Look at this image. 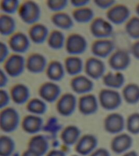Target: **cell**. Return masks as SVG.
<instances>
[{
  "label": "cell",
  "mask_w": 139,
  "mask_h": 156,
  "mask_svg": "<svg viewBox=\"0 0 139 156\" xmlns=\"http://www.w3.org/2000/svg\"><path fill=\"white\" fill-rule=\"evenodd\" d=\"M51 21L54 26L62 30H70L73 26V19L65 12H57L51 17Z\"/></svg>",
  "instance_id": "4316f807"
},
{
  "label": "cell",
  "mask_w": 139,
  "mask_h": 156,
  "mask_svg": "<svg viewBox=\"0 0 139 156\" xmlns=\"http://www.w3.org/2000/svg\"><path fill=\"white\" fill-rule=\"evenodd\" d=\"M115 48V43L112 40L99 39L93 43L91 46V52L96 57L105 58L111 55Z\"/></svg>",
  "instance_id": "4fadbf2b"
},
{
  "label": "cell",
  "mask_w": 139,
  "mask_h": 156,
  "mask_svg": "<svg viewBox=\"0 0 139 156\" xmlns=\"http://www.w3.org/2000/svg\"><path fill=\"white\" fill-rule=\"evenodd\" d=\"M20 18L27 25H32L39 20L41 10L39 5L32 1H26L22 4L18 9Z\"/></svg>",
  "instance_id": "7a4b0ae2"
},
{
  "label": "cell",
  "mask_w": 139,
  "mask_h": 156,
  "mask_svg": "<svg viewBox=\"0 0 139 156\" xmlns=\"http://www.w3.org/2000/svg\"><path fill=\"white\" fill-rule=\"evenodd\" d=\"M48 107L46 103L39 98H34L29 101L27 105V110L34 115H43L46 113Z\"/></svg>",
  "instance_id": "836d02e7"
},
{
  "label": "cell",
  "mask_w": 139,
  "mask_h": 156,
  "mask_svg": "<svg viewBox=\"0 0 139 156\" xmlns=\"http://www.w3.org/2000/svg\"><path fill=\"white\" fill-rule=\"evenodd\" d=\"M90 156H110V153L107 149L101 148L93 151Z\"/></svg>",
  "instance_id": "bcb514c9"
},
{
  "label": "cell",
  "mask_w": 139,
  "mask_h": 156,
  "mask_svg": "<svg viewBox=\"0 0 139 156\" xmlns=\"http://www.w3.org/2000/svg\"><path fill=\"white\" fill-rule=\"evenodd\" d=\"M87 42L85 37L79 34H70L67 39L66 50L72 55H81L87 49Z\"/></svg>",
  "instance_id": "8992f818"
},
{
  "label": "cell",
  "mask_w": 139,
  "mask_h": 156,
  "mask_svg": "<svg viewBox=\"0 0 139 156\" xmlns=\"http://www.w3.org/2000/svg\"><path fill=\"white\" fill-rule=\"evenodd\" d=\"M18 0H3L1 2V9L6 15L15 14L20 9Z\"/></svg>",
  "instance_id": "d590c367"
},
{
  "label": "cell",
  "mask_w": 139,
  "mask_h": 156,
  "mask_svg": "<svg viewBox=\"0 0 139 156\" xmlns=\"http://www.w3.org/2000/svg\"><path fill=\"white\" fill-rule=\"evenodd\" d=\"M64 34L59 30H53L48 38V44L53 50H61L64 45Z\"/></svg>",
  "instance_id": "1f68e13d"
},
{
  "label": "cell",
  "mask_w": 139,
  "mask_h": 156,
  "mask_svg": "<svg viewBox=\"0 0 139 156\" xmlns=\"http://www.w3.org/2000/svg\"><path fill=\"white\" fill-rule=\"evenodd\" d=\"M43 120L39 115H30L24 118L22 122V128L26 133L35 134L43 130Z\"/></svg>",
  "instance_id": "ac0fdd59"
},
{
  "label": "cell",
  "mask_w": 139,
  "mask_h": 156,
  "mask_svg": "<svg viewBox=\"0 0 139 156\" xmlns=\"http://www.w3.org/2000/svg\"><path fill=\"white\" fill-rule=\"evenodd\" d=\"M78 108L83 115H91L95 114L98 109L96 96L93 94H87L81 97L79 100Z\"/></svg>",
  "instance_id": "9a60e30c"
},
{
  "label": "cell",
  "mask_w": 139,
  "mask_h": 156,
  "mask_svg": "<svg viewBox=\"0 0 139 156\" xmlns=\"http://www.w3.org/2000/svg\"><path fill=\"white\" fill-rule=\"evenodd\" d=\"M65 66L68 75L74 76L82 72L84 68V63L80 57L71 56L65 59Z\"/></svg>",
  "instance_id": "83f0119b"
},
{
  "label": "cell",
  "mask_w": 139,
  "mask_h": 156,
  "mask_svg": "<svg viewBox=\"0 0 139 156\" xmlns=\"http://www.w3.org/2000/svg\"><path fill=\"white\" fill-rule=\"evenodd\" d=\"M62 126L59 123V121L55 117H51L48 119L46 125L44 126L43 130L45 132L51 134H56L61 130Z\"/></svg>",
  "instance_id": "74e56055"
},
{
  "label": "cell",
  "mask_w": 139,
  "mask_h": 156,
  "mask_svg": "<svg viewBox=\"0 0 139 156\" xmlns=\"http://www.w3.org/2000/svg\"><path fill=\"white\" fill-rule=\"evenodd\" d=\"M98 145V140L95 136L92 134H86L79 139L76 144L75 150L80 156H87L95 151Z\"/></svg>",
  "instance_id": "30bf717a"
},
{
  "label": "cell",
  "mask_w": 139,
  "mask_h": 156,
  "mask_svg": "<svg viewBox=\"0 0 139 156\" xmlns=\"http://www.w3.org/2000/svg\"><path fill=\"white\" fill-rule=\"evenodd\" d=\"M9 49L5 43L1 42L0 43V62L1 63L5 62L9 55Z\"/></svg>",
  "instance_id": "b9f144b4"
},
{
  "label": "cell",
  "mask_w": 139,
  "mask_h": 156,
  "mask_svg": "<svg viewBox=\"0 0 139 156\" xmlns=\"http://www.w3.org/2000/svg\"><path fill=\"white\" fill-rule=\"evenodd\" d=\"M100 105L107 111L116 110L122 104V98L117 91L112 89H102L98 95Z\"/></svg>",
  "instance_id": "3957f363"
},
{
  "label": "cell",
  "mask_w": 139,
  "mask_h": 156,
  "mask_svg": "<svg viewBox=\"0 0 139 156\" xmlns=\"http://www.w3.org/2000/svg\"><path fill=\"white\" fill-rule=\"evenodd\" d=\"M90 30L93 37L100 39L111 37L114 33L112 25L103 18L98 17L93 20Z\"/></svg>",
  "instance_id": "5b68a950"
},
{
  "label": "cell",
  "mask_w": 139,
  "mask_h": 156,
  "mask_svg": "<svg viewBox=\"0 0 139 156\" xmlns=\"http://www.w3.org/2000/svg\"><path fill=\"white\" fill-rule=\"evenodd\" d=\"M15 143L11 137L2 135L0 137V156H11L15 149Z\"/></svg>",
  "instance_id": "d6a6232c"
},
{
  "label": "cell",
  "mask_w": 139,
  "mask_h": 156,
  "mask_svg": "<svg viewBox=\"0 0 139 156\" xmlns=\"http://www.w3.org/2000/svg\"><path fill=\"white\" fill-rule=\"evenodd\" d=\"M133 140L127 134H121L117 135L111 142L112 151L116 154H120L127 152L132 146Z\"/></svg>",
  "instance_id": "d6986e66"
},
{
  "label": "cell",
  "mask_w": 139,
  "mask_h": 156,
  "mask_svg": "<svg viewBox=\"0 0 139 156\" xmlns=\"http://www.w3.org/2000/svg\"><path fill=\"white\" fill-rule=\"evenodd\" d=\"M131 53L136 59L139 60V40L132 44L131 48Z\"/></svg>",
  "instance_id": "ee69618b"
},
{
  "label": "cell",
  "mask_w": 139,
  "mask_h": 156,
  "mask_svg": "<svg viewBox=\"0 0 139 156\" xmlns=\"http://www.w3.org/2000/svg\"><path fill=\"white\" fill-rule=\"evenodd\" d=\"M130 14V9L127 6L118 4L113 6L107 11L106 17L112 23L121 25L128 20Z\"/></svg>",
  "instance_id": "9c48e42d"
},
{
  "label": "cell",
  "mask_w": 139,
  "mask_h": 156,
  "mask_svg": "<svg viewBox=\"0 0 139 156\" xmlns=\"http://www.w3.org/2000/svg\"><path fill=\"white\" fill-rule=\"evenodd\" d=\"M22 156H41L39 154L31 151L30 149H28L23 153Z\"/></svg>",
  "instance_id": "c3c4849f"
},
{
  "label": "cell",
  "mask_w": 139,
  "mask_h": 156,
  "mask_svg": "<svg viewBox=\"0 0 139 156\" xmlns=\"http://www.w3.org/2000/svg\"><path fill=\"white\" fill-rule=\"evenodd\" d=\"M106 71L104 62L100 59L91 57L87 59L85 64V72L87 76L95 80L103 78Z\"/></svg>",
  "instance_id": "8fae6325"
},
{
  "label": "cell",
  "mask_w": 139,
  "mask_h": 156,
  "mask_svg": "<svg viewBox=\"0 0 139 156\" xmlns=\"http://www.w3.org/2000/svg\"><path fill=\"white\" fill-rule=\"evenodd\" d=\"M20 114L14 108L7 107L1 112L0 128L5 133L15 131L20 125Z\"/></svg>",
  "instance_id": "6da1fadb"
},
{
  "label": "cell",
  "mask_w": 139,
  "mask_h": 156,
  "mask_svg": "<svg viewBox=\"0 0 139 156\" xmlns=\"http://www.w3.org/2000/svg\"><path fill=\"white\" fill-rule=\"evenodd\" d=\"M70 87L76 93L84 94L89 93L93 90L94 88V83L87 76H79L71 80Z\"/></svg>",
  "instance_id": "ffe728a7"
},
{
  "label": "cell",
  "mask_w": 139,
  "mask_h": 156,
  "mask_svg": "<svg viewBox=\"0 0 139 156\" xmlns=\"http://www.w3.org/2000/svg\"><path fill=\"white\" fill-rule=\"evenodd\" d=\"M16 28L14 18L9 15L3 14L0 16V33L3 36H10Z\"/></svg>",
  "instance_id": "f546056e"
},
{
  "label": "cell",
  "mask_w": 139,
  "mask_h": 156,
  "mask_svg": "<svg viewBox=\"0 0 139 156\" xmlns=\"http://www.w3.org/2000/svg\"></svg>",
  "instance_id": "816d5d0a"
},
{
  "label": "cell",
  "mask_w": 139,
  "mask_h": 156,
  "mask_svg": "<svg viewBox=\"0 0 139 156\" xmlns=\"http://www.w3.org/2000/svg\"><path fill=\"white\" fill-rule=\"evenodd\" d=\"M47 66L46 58L42 54H32L26 61V68L28 71L34 74H40L45 71Z\"/></svg>",
  "instance_id": "e0dca14e"
},
{
  "label": "cell",
  "mask_w": 139,
  "mask_h": 156,
  "mask_svg": "<svg viewBox=\"0 0 139 156\" xmlns=\"http://www.w3.org/2000/svg\"><path fill=\"white\" fill-rule=\"evenodd\" d=\"M61 94V89L57 84L46 82L41 85L39 90V94L45 101L53 103L59 98Z\"/></svg>",
  "instance_id": "2e32d148"
},
{
  "label": "cell",
  "mask_w": 139,
  "mask_h": 156,
  "mask_svg": "<svg viewBox=\"0 0 139 156\" xmlns=\"http://www.w3.org/2000/svg\"><path fill=\"white\" fill-rule=\"evenodd\" d=\"M10 96L6 90L3 89L0 90V108H5L10 102Z\"/></svg>",
  "instance_id": "60d3db41"
},
{
  "label": "cell",
  "mask_w": 139,
  "mask_h": 156,
  "mask_svg": "<svg viewBox=\"0 0 139 156\" xmlns=\"http://www.w3.org/2000/svg\"><path fill=\"white\" fill-rule=\"evenodd\" d=\"M29 36L32 42L42 44L48 37V29L45 25L37 23L32 26L29 30Z\"/></svg>",
  "instance_id": "7402d4cb"
},
{
  "label": "cell",
  "mask_w": 139,
  "mask_h": 156,
  "mask_svg": "<svg viewBox=\"0 0 139 156\" xmlns=\"http://www.w3.org/2000/svg\"><path fill=\"white\" fill-rule=\"evenodd\" d=\"M46 76L52 81H61L65 76L64 68L62 64L57 60L51 62L46 69Z\"/></svg>",
  "instance_id": "484cf974"
},
{
  "label": "cell",
  "mask_w": 139,
  "mask_h": 156,
  "mask_svg": "<svg viewBox=\"0 0 139 156\" xmlns=\"http://www.w3.org/2000/svg\"><path fill=\"white\" fill-rule=\"evenodd\" d=\"M70 2L73 7L79 9L84 7L90 3V1L89 0H72Z\"/></svg>",
  "instance_id": "7bdbcfd3"
},
{
  "label": "cell",
  "mask_w": 139,
  "mask_h": 156,
  "mask_svg": "<svg viewBox=\"0 0 139 156\" xmlns=\"http://www.w3.org/2000/svg\"><path fill=\"white\" fill-rule=\"evenodd\" d=\"M46 156H66V154L62 151L55 149L51 151Z\"/></svg>",
  "instance_id": "7dc6e473"
},
{
  "label": "cell",
  "mask_w": 139,
  "mask_h": 156,
  "mask_svg": "<svg viewBox=\"0 0 139 156\" xmlns=\"http://www.w3.org/2000/svg\"><path fill=\"white\" fill-rule=\"evenodd\" d=\"M68 1L67 0H49L46 2V5L51 11L59 12L67 7Z\"/></svg>",
  "instance_id": "f35d334b"
},
{
  "label": "cell",
  "mask_w": 139,
  "mask_h": 156,
  "mask_svg": "<svg viewBox=\"0 0 139 156\" xmlns=\"http://www.w3.org/2000/svg\"><path fill=\"white\" fill-rule=\"evenodd\" d=\"M9 48L17 54L25 53L30 48V43L27 35L22 32H17L11 36L9 42Z\"/></svg>",
  "instance_id": "5bb4252c"
},
{
  "label": "cell",
  "mask_w": 139,
  "mask_h": 156,
  "mask_svg": "<svg viewBox=\"0 0 139 156\" xmlns=\"http://www.w3.org/2000/svg\"><path fill=\"white\" fill-rule=\"evenodd\" d=\"M9 82V78L5 73L1 69L0 72V87L1 88L5 87Z\"/></svg>",
  "instance_id": "f6af8a7d"
},
{
  "label": "cell",
  "mask_w": 139,
  "mask_h": 156,
  "mask_svg": "<svg viewBox=\"0 0 139 156\" xmlns=\"http://www.w3.org/2000/svg\"><path fill=\"white\" fill-rule=\"evenodd\" d=\"M81 131L77 126H70L62 130L61 140L67 146H71L77 143L81 137Z\"/></svg>",
  "instance_id": "cb8c5ba5"
},
{
  "label": "cell",
  "mask_w": 139,
  "mask_h": 156,
  "mask_svg": "<svg viewBox=\"0 0 139 156\" xmlns=\"http://www.w3.org/2000/svg\"><path fill=\"white\" fill-rule=\"evenodd\" d=\"M11 97L17 105H23L30 97V90L23 84H17L11 89Z\"/></svg>",
  "instance_id": "44dd1931"
},
{
  "label": "cell",
  "mask_w": 139,
  "mask_h": 156,
  "mask_svg": "<svg viewBox=\"0 0 139 156\" xmlns=\"http://www.w3.org/2000/svg\"><path fill=\"white\" fill-rule=\"evenodd\" d=\"M49 146L47 137L45 135H37L33 137L29 141L28 149L43 156L48 151Z\"/></svg>",
  "instance_id": "603a6c76"
},
{
  "label": "cell",
  "mask_w": 139,
  "mask_h": 156,
  "mask_svg": "<svg viewBox=\"0 0 139 156\" xmlns=\"http://www.w3.org/2000/svg\"><path fill=\"white\" fill-rule=\"evenodd\" d=\"M136 12L137 15L139 16V3L138 4L137 6H136Z\"/></svg>",
  "instance_id": "f907efd6"
},
{
  "label": "cell",
  "mask_w": 139,
  "mask_h": 156,
  "mask_svg": "<svg viewBox=\"0 0 139 156\" xmlns=\"http://www.w3.org/2000/svg\"><path fill=\"white\" fill-rule=\"evenodd\" d=\"M94 13L89 7H82L75 9L73 12V17L75 21L79 23H87L93 20Z\"/></svg>",
  "instance_id": "4dcf8cb0"
},
{
  "label": "cell",
  "mask_w": 139,
  "mask_h": 156,
  "mask_svg": "<svg viewBox=\"0 0 139 156\" xmlns=\"http://www.w3.org/2000/svg\"><path fill=\"white\" fill-rule=\"evenodd\" d=\"M125 30L131 39L139 40V17H133L130 18L126 25Z\"/></svg>",
  "instance_id": "e575fe53"
},
{
  "label": "cell",
  "mask_w": 139,
  "mask_h": 156,
  "mask_svg": "<svg viewBox=\"0 0 139 156\" xmlns=\"http://www.w3.org/2000/svg\"><path fill=\"white\" fill-rule=\"evenodd\" d=\"M123 96L129 104H137L139 102V85L135 83L128 84L123 89Z\"/></svg>",
  "instance_id": "f1b7e54d"
},
{
  "label": "cell",
  "mask_w": 139,
  "mask_h": 156,
  "mask_svg": "<svg viewBox=\"0 0 139 156\" xmlns=\"http://www.w3.org/2000/svg\"><path fill=\"white\" fill-rule=\"evenodd\" d=\"M125 76L120 72H109L103 77L104 84L111 89H120L125 84Z\"/></svg>",
  "instance_id": "d4e9b609"
},
{
  "label": "cell",
  "mask_w": 139,
  "mask_h": 156,
  "mask_svg": "<svg viewBox=\"0 0 139 156\" xmlns=\"http://www.w3.org/2000/svg\"><path fill=\"white\" fill-rule=\"evenodd\" d=\"M123 156H139V155L135 151H130L123 154Z\"/></svg>",
  "instance_id": "681fc988"
},
{
  "label": "cell",
  "mask_w": 139,
  "mask_h": 156,
  "mask_svg": "<svg viewBox=\"0 0 139 156\" xmlns=\"http://www.w3.org/2000/svg\"><path fill=\"white\" fill-rule=\"evenodd\" d=\"M104 126L107 133L111 134H119L125 128V119L121 114L112 113L105 118Z\"/></svg>",
  "instance_id": "7c38bea8"
},
{
  "label": "cell",
  "mask_w": 139,
  "mask_h": 156,
  "mask_svg": "<svg viewBox=\"0 0 139 156\" xmlns=\"http://www.w3.org/2000/svg\"><path fill=\"white\" fill-rule=\"evenodd\" d=\"M128 131L132 134L139 133V113H134L129 116L126 122Z\"/></svg>",
  "instance_id": "8d00e7d4"
},
{
  "label": "cell",
  "mask_w": 139,
  "mask_h": 156,
  "mask_svg": "<svg viewBox=\"0 0 139 156\" xmlns=\"http://www.w3.org/2000/svg\"><path fill=\"white\" fill-rule=\"evenodd\" d=\"M77 107V98L73 94L65 93L57 101L56 109L63 117H70L75 112Z\"/></svg>",
  "instance_id": "ba28073f"
},
{
  "label": "cell",
  "mask_w": 139,
  "mask_h": 156,
  "mask_svg": "<svg viewBox=\"0 0 139 156\" xmlns=\"http://www.w3.org/2000/svg\"><path fill=\"white\" fill-rule=\"evenodd\" d=\"M94 3L98 8L101 9H109L114 5L116 3L114 0H95Z\"/></svg>",
  "instance_id": "ab89813d"
},
{
  "label": "cell",
  "mask_w": 139,
  "mask_h": 156,
  "mask_svg": "<svg viewBox=\"0 0 139 156\" xmlns=\"http://www.w3.org/2000/svg\"><path fill=\"white\" fill-rule=\"evenodd\" d=\"M26 67L24 57L20 54H13L5 60L4 68L7 75L12 78H17L23 73Z\"/></svg>",
  "instance_id": "277c9868"
},
{
  "label": "cell",
  "mask_w": 139,
  "mask_h": 156,
  "mask_svg": "<svg viewBox=\"0 0 139 156\" xmlns=\"http://www.w3.org/2000/svg\"><path fill=\"white\" fill-rule=\"evenodd\" d=\"M130 54L126 50H119L111 55L109 60V66L115 71L119 72L127 69L130 66Z\"/></svg>",
  "instance_id": "52a82bcc"
}]
</instances>
